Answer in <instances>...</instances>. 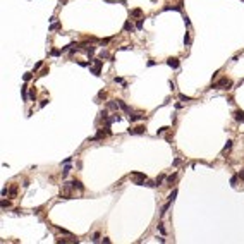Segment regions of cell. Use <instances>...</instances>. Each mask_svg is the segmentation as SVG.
<instances>
[{
    "mask_svg": "<svg viewBox=\"0 0 244 244\" xmlns=\"http://www.w3.org/2000/svg\"><path fill=\"white\" fill-rule=\"evenodd\" d=\"M78 65L79 67H89L91 65V60L89 62H86V60H78Z\"/></svg>",
    "mask_w": 244,
    "mask_h": 244,
    "instance_id": "24",
    "label": "cell"
},
{
    "mask_svg": "<svg viewBox=\"0 0 244 244\" xmlns=\"http://www.w3.org/2000/svg\"><path fill=\"white\" fill-rule=\"evenodd\" d=\"M145 114L143 112H132V114H129V120L131 122H137V120H145Z\"/></svg>",
    "mask_w": 244,
    "mask_h": 244,
    "instance_id": "4",
    "label": "cell"
},
{
    "mask_svg": "<svg viewBox=\"0 0 244 244\" xmlns=\"http://www.w3.org/2000/svg\"><path fill=\"white\" fill-rule=\"evenodd\" d=\"M95 50H96L95 47H88V48L84 50V52H86V55H88L89 59H91V57H93V53H95Z\"/></svg>",
    "mask_w": 244,
    "mask_h": 244,
    "instance_id": "23",
    "label": "cell"
},
{
    "mask_svg": "<svg viewBox=\"0 0 244 244\" xmlns=\"http://www.w3.org/2000/svg\"><path fill=\"white\" fill-rule=\"evenodd\" d=\"M2 208H10V201H7V199H2Z\"/></svg>",
    "mask_w": 244,
    "mask_h": 244,
    "instance_id": "34",
    "label": "cell"
},
{
    "mask_svg": "<svg viewBox=\"0 0 244 244\" xmlns=\"http://www.w3.org/2000/svg\"><path fill=\"white\" fill-rule=\"evenodd\" d=\"M167 65H168V67H172V69H179L181 62H179V59H177V57H168V59H167Z\"/></svg>",
    "mask_w": 244,
    "mask_h": 244,
    "instance_id": "6",
    "label": "cell"
},
{
    "mask_svg": "<svg viewBox=\"0 0 244 244\" xmlns=\"http://www.w3.org/2000/svg\"><path fill=\"white\" fill-rule=\"evenodd\" d=\"M179 163H181V158H176V160H174V163H172V165H174V167H177V165H179Z\"/></svg>",
    "mask_w": 244,
    "mask_h": 244,
    "instance_id": "47",
    "label": "cell"
},
{
    "mask_svg": "<svg viewBox=\"0 0 244 244\" xmlns=\"http://www.w3.org/2000/svg\"><path fill=\"white\" fill-rule=\"evenodd\" d=\"M62 53H64V52H62V48H52L50 50V57H60V55H62Z\"/></svg>",
    "mask_w": 244,
    "mask_h": 244,
    "instance_id": "17",
    "label": "cell"
},
{
    "mask_svg": "<svg viewBox=\"0 0 244 244\" xmlns=\"http://www.w3.org/2000/svg\"><path fill=\"white\" fill-rule=\"evenodd\" d=\"M131 17H134V19H141V17H143V9H139V7L132 9V10H131Z\"/></svg>",
    "mask_w": 244,
    "mask_h": 244,
    "instance_id": "12",
    "label": "cell"
},
{
    "mask_svg": "<svg viewBox=\"0 0 244 244\" xmlns=\"http://www.w3.org/2000/svg\"><path fill=\"white\" fill-rule=\"evenodd\" d=\"M89 72L95 74V76H100L101 74V67L100 65H89Z\"/></svg>",
    "mask_w": 244,
    "mask_h": 244,
    "instance_id": "13",
    "label": "cell"
},
{
    "mask_svg": "<svg viewBox=\"0 0 244 244\" xmlns=\"http://www.w3.org/2000/svg\"><path fill=\"white\" fill-rule=\"evenodd\" d=\"M212 88L213 89H232V79H229L227 76L218 78L215 83H212Z\"/></svg>",
    "mask_w": 244,
    "mask_h": 244,
    "instance_id": "1",
    "label": "cell"
},
{
    "mask_svg": "<svg viewBox=\"0 0 244 244\" xmlns=\"http://www.w3.org/2000/svg\"><path fill=\"white\" fill-rule=\"evenodd\" d=\"M172 205V201H168V203H167V205H163L162 206V212H160V215H162V217H163V215L167 213V210H168V206Z\"/></svg>",
    "mask_w": 244,
    "mask_h": 244,
    "instance_id": "25",
    "label": "cell"
},
{
    "mask_svg": "<svg viewBox=\"0 0 244 244\" xmlns=\"http://www.w3.org/2000/svg\"><path fill=\"white\" fill-rule=\"evenodd\" d=\"M129 48H132V47H129V45H124V47H120V50H129Z\"/></svg>",
    "mask_w": 244,
    "mask_h": 244,
    "instance_id": "50",
    "label": "cell"
},
{
    "mask_svg": "<svg viewBox=\"0 0 244 244\" xmlns=\"http://www.w3.org/2000/svg\"><path fill=\"white\" fill-rule=\"evenodd\" d=\"M57 230H59L60 234H65V235H71V232H69V230H65V229H60V227H57Z\"/></svg>",
    "mask_w": 244,
    "mask_h": 244,
    "instance_id": "36",
    "label": "cell"
},
{
    "mask_svg": "<svg viewBox=\"0 0 244 244\" xmlns=\"http://www.w3.org/2000/svg\"><path fill=\"white\" fill-rule=\"evenodd\" d=\"M237 174H239V179H241V181H244V168L241 170V172H237Z\"/></svg>",
    "mask_w": 244,
    "mask_h": 244,
    "instance_id": "45",
    "label": "cell"
},
{
    "mask_svg": "<svg viewBox=\"0 0 244 244\" xmlns=\"http://www.w3.org/2000/svg\"><path fill=\"white\" fill-rule=\"evenodd\" d=\"M48 29H50V31H57V29H60V22H53V24L50 26Z\"/></svg>",
    "mask_w": 244,
    "mask_h": 244,
    "instance_id": "27",
    "label": "cell"
},
{
    "mask_svg": "<svg viewBox=\"0 0 244 244\" xmlns=\"http://www.w3.org/2000/svg\"><path fill=\"white\" fill-rule=\"evenodd\" d=\"M176 198H177V189H174V191H172V193L168 194V201H174Z\"/></svg>",
    "mask_w": 244,
    "mask_h": 244,
    "instance_id": "28",
    "label": "cell"
},
{
    "mask_svg": "<svg viewBox=\"0 0 244 244\" xmlns=\"http://www.w3.org/2000/svg\"><path fill=\"white\" fill-rule=\"evenodd\" d=\"M158 230H160V232H162L163 235L167 234V230H165V227H163V224H158Z\"/></svg>",
    "mask_w": 244,
    "mask_h": 244,
    "instance_id": "35",
    "label": "cell"
},
{
    "mask_svg": "<svg viewBox=\"0 0 244 244\" xmlns=\"http://www.w3.org/2000/svg\"><path fill=\"white\" fill-rule=\"evenodd\" d=\"M98 57H100V59H108V60H110V57H112V55L108 53L107 50H100V53H98Z\"/></svg>",
    "mask_w": 244,
    "mask_h": 244,
    "instance_id": "18",
    "label": "cell"
},
{
    "mask_svg": "<svg viewBox=\"0 0 244 244\" xmlns=\"http://www.w3.org/2000/svg\"><path fill=\"white\" fill-rule=\"evenodd\" d=\"M232 145H234V141H232V139H227V143H225V146L222 148V151H220V155H222V156H225V153H227V151H230V148H232Z\"/></svg>",
    "mask_w": 244,
    "mask_h": 244,
    "instance_id": "11",
    "label": "cell"
},
{
    "mask_svg": "<svg viewBox=\"0 0 244 244\" xmlns=\"http://www.w3.org/2000/svg\"><path fill=\"white\" fill-rule=\"evenodd\" d=\"M129 177L132 179V182L136 186H145V182L148 181V177L143 172H132V174H129Z\"/></svg>",
    "mask_w": 244,
    "mask_h": 244,
    "instance_id": "2",
    "label": "cell"
},
{
    "mask_svg": "<svg viewBox=\"0 0 244 244\" xmlns=\"http://www.w3.org/2000/svg\"><path fill=\"white\" fill-rule=\"evenodd\" d=\"M67 184L71 186V189H72V191H76V189H78V191H81V193L84 191V186L81 184L79 181H76V179H74V181H71V182H67Z\"/></svg>",
    "mask_w": 244,
    "mask_h": 244,
    "instance_id": "5",
    "label": "cell"
},
{
    "mask_svg": "<svg viewBox=\"0 0 244 244\" xmlns=\"http://www.w3.org/2000/svg\"><path fill=\"white\" fill-rule=\"evenodd\" d=\"M98 98H107V91H105V89H101V91L98 93Z\"/></svg>",
    "mask_w": 244,
    "mask_h": 244,
    "instance_id": "39",
    "label": "cell"
},
{
    "mask_svg": "<svg viewBox=\"0 0 244 244\" xmlns=\"http://www.w3.org/2000/svg\"><path fill=\"white\" fill-rule=\"evenodd\" d=\"M71 160H72V158H71V156H67V158H65V160H64L62 163H64V165H65V163H71Z\"/></svg>",
    "mask_w": 244,
    "mask_h": 244,
    "instance_id": "48",
    "label": "cell"
},
{
    "mask_svg": "<svg viewBox=\"0 0 244 244\" xmlns=\"http://www.w3.org/2000/svg\"><path fill=\"white\" fill-rule=\"evenodd\" d=\"M47 103H48V100H41V103H40V107L43 108V107H47Z\"/></svg>",
    "mask_w": 244,
    "mask_h": 244,
    "instance_id": "44",
    "label": "cell"
},
{
    "mask_svg": "<svg viewBox=\"0 0 244 244\" xmlns=\"http://www.w3.org/2000/svg\"><path fill=\"white\" fill-rule=\"evenodd\" d=\"M163 12H167V10H177V12H182V2H179L177 5H163Z\"/></svg>",
    "mask_w": 244,
    "mask_h": 244,
    "instance_id": "10",
    "label": "cell"
},
{
    "mask_svg": "<svg viewBox=\"0 0 244 244\" xmlns=\"http://www.w3.org/2000/svg\"><path fill=\"white\" fill-rule=\"evenodd\" d=\"M117 103H119V108H120L122 112H126L127 115H129V114H132V108L129 107L126 101H122V100H117Z\"/></svg>",
    "mask_w": 244,
    "mask_h": 244,
    "instance_id": "8",
    "label": "cell"
},
{
    "mask_svg": "<svg viewBox=\"0 0 244 244\" xmlns=\"http://www.w3.org/2000/svg\"><path fill=\"white\" fill-rule=\"evenodd\" d=\"M170 89H172V91H176V83H174V81H170Z\"/></svg>",
    "mask_w": 244,
    "mask_h": 244,
    "instance_id": "46",
    "label": "cell"
},
{
    "mask_svg": "<svg viewBox=\"0 0 244 244\" xmlns=\"http://www.w3.org/2000/svg\"><path fill=\"white\" fill-rule=\"evenodd\" d=\"M47 74H48V67H43V69H41V72H40V76L43 78V76H47Z\"/></svg>",
    "mask_w": 244,
    "mask_h": 244,
    "instance_id": "38",
    "label": "cell"
},
{
    "mask_svg": "<svg viewBox=\"0 0 244 244\" xmlns=\"http://www.w3.org/2000/svg\"><path fill=\"white\" fill-rule=\"evenodd\" d=\"M184 22H186V26H187V28L191 26V21H189V17H187V16H184Z\"/></svg>",
    "mask_w": 244,
    "mask_h": 244,
    "instance_id": "41",
    "label": "cell"
},
{
    "mask_svg": "<svg viewBox=\"0 0 244 244\" xmlns=\"http://www.w3.org/2000/svg\"><path fill=\"white\" fill-rule=\"evenodd\" d=\"M176 179H177V172H172V174H170V176H167V184L168 186H172L174 184V182H176Z\"/></svg>",
    "mask_w": 244,
    "mask_h": 244,
    "instance_id": "14",
    "label": "cell"
},
{
    "mask_svg": "<svg viewBox=\"0 0 244 244\" xmlns=\"http://www.w3.org/2000/svg\"><path fill=\"white\" fill-rule=\"evenodd\" d=\"M127 132H129L131 136H136V134H145V132H146V127H145V126H136V127L127 129Z\"/></svg>",
    "mask_w": 244,
    "mask_h": 244,
    "instance_id": "3",
    "label": "cell"
},
{
    "mask_svg": "<svg viewBox=\"0 0 244 244\" xmlns=\"http://www.w3.org/2000/svg\"><path fill=\"white\" fill-rule=\"evenodd\" d=\"M22 79H24L26 83H28V81H31V79H33V72H26V74L22 76Z\"/></svg>",
    "mask_w": 244,
    "mask_h": 244,
    "instance_id": "30",
    "label": "cell"
},
{
    "mask_svg": "<svg viewBox=\"0 0 244 244\" xmlns=\"http://www.w3.org/2000/svg\"><path fill=\"white\" fill-rule=\"evenodd\" d=\"M114 83H119V84H126L122 78H114Z\"/></svg>",
    "mask_w": 244,
    "mask_h": 244,
    "instance_id": "40",
    "label": "cell"
},
{
    "mask_svg": "<svg viewBox=\"0 0 244 244\" xmlns=\"http://www.w3.org/2000/svg\"><path fill=\"white\" fill-rule=\"evenodd\" d=\"M241 2H244V0H241Z\"/></svg>",
    "mask_w": 244,
    "mask_h": 244,
    "instance_id": "51",
    "label": "cell"
},
{
    "mask_svg": "<svg viewBox=\"0 0 244 244\" xmlns=\"http://www.w3.org/2000/svg\"><path fill=\"white\" fill-rule=\"evenodd\" d=\"M146 65H148V67H153V65H156V62H155V60H148Z\"/></svg>",
    "mask_w": 244,
    "mask_h": 244,
    "instance_id": "43",
    "label": "cell"
},
{
    "mask_svg": "<svg viewBox=\"0 0 244 244\" xmlns=\"http://www.w3.org/2000/svg\"><path fill=\"white\" fill-rule=\"evenodd\" d=\"M237 181H239V174H234V176L230 177V186L235 187V186H237Z\"/></svg>",
    "mask_w": 244,
    "mask_h": 244,
    "instance_id": "20",
    "label": "cell"
},
{
    "mask_svg": "<svg viewBox=\"0 0 244 244\" xmlns=\"http://www.w3.org/2000/svg\"><path fill=\"white\" fill-rule=\"evenodd\" d=\"M41 64H43V62H38V64H36V65H34V71H38V69L41 67Z\"/></svg>",
    "mask_w": 244,
    "mask_h": 244,
    "instance_id": "49",
    "label": "cell"
},
{
    "mask_svg": "<svg viewBox=\"0 0 244 244\" xmlns=\"http://www.w3.org/2000/svg\"><path fill=\"white\" fill-rule=\"evenodd\" d=\"M165 179H167V176H165V174H160V176H158V177H156V179H155L156 186H162V182H163Z\"/></svg>",
    "mask_w": 244,
    "mask_h": 244,
    "instance_id": "19",
    "label": "cell"
},
{
    "mask_svg": "<svg viewBox=\"0 0 244 244\" xmlns=\"http://www.w3.org/2000/svg\"><path fill=\"white\" fill-rule=\"evenodd\" d=\"M234 119H235V122H239V124H244V112L241 110V108H237V110H234Z\"/></svg>",
    "mask_w": 244,
    "mask_h": 244,
    "instance_id": "7",
    "label": "cell"
},
{
    "mask_svg": "<svg viewBox=\"0 0 244 244\" xmlns=\"http://www.w3.org/2000/svg\"><path fill=\"white\" fill-rule=\"evenodd\" d=\"M179 100H181V101H186V103H187V101H193V98H191V96H186L184 93H179Z\"/></svg>",
    "mask_w": 244,
    "mask_h": 244,
    "instance_id": "21",
    "label": "cell"
},
{
    "mask_svg": "<svg viewBox=\"0 0 244 244\" xmlns=\"http://www.w3.org/2000/svg\"><path fill=\"white\" fill-rule=\"evenodd\" d=\"M167 131H168V127H160V129L156 131V136H162V134H163V132H167Z\"/></svg>",
    "mask_w": 244,
    "mask_h": 244,
    "instance_id": "31",
    "label": "cell"
},
{
    "mask_svg": "<svg viewBox=\"0 0 244 244\" xmlns=\"http://www.w3.org/2000/svg\"><path fill=\"white\" fill-rule=\"evenodd\" d=\"M91 242H100V234H98V232H96V234H95V235H93V239H91Z\"/></svg>",
    "mask_w": 244,
    "mask_h": 244,
    "instance_id": "37",
    "label": "cell"
},
{
    "mask_svg": "<svg viewBox=\"0 0 244 244\" xmlns=\"http://www.w3.org/2000/svg\"><path fill=\"white\" fill-rule=\"evenodd\" d=\"M21 96H22L24 101H28V86H26V84L21 86Z\"/></svg>",
    "mask_w": 244,
    "mask_h": 244,
    "instance_id": "16",
    "label": "cell"
},
{
    "mask_svg": "<svg viewBox=\"0 0 244 244\" xmlns=\"http://www.w3.org/2000/svg\"><path fill=\"white\" fill-rule=\"evenodd\" d=\"M107 108H110V110H115V112H117V108H119L117 100H110V101L107 103Z\"/></svg>",
    "mask_w": 244,
    "mask_h": 244,
    "instance_id": "15",
    "label": "cell"
},
{
    "mask_svg": "<svg viewBox=\"0 0 244 244\" xmlns=\"http://www.w3.org/2000/svg\"><path fill=\"white\" fill-rule=\"evenodd\" d=\"M136 29H137V31H141V29H143V17L136 21Z\"/></svg>",
    "mask_w": 244,
    "mask_h": 244,
    "instance_id": "29",
    "label": "cell"
},
{
    "mask_svg": "<svg viewBox=\"0 0 244 244\" xmlns=\"http://www.w3.org/2000/svg\"><path fill=\"white\" fill-rule=\"evenodd\" d=\"M184 45H186V47L191 45V33H186V34H184Z\"/></svg>",
    "mask_w": 244,
    "mask_h": 244,
    "instance_id": "22",
    "label": "cell"
},
{
    "mask_svg": "<svg viewBox=\"0 0 244 244\" xmlns=\"http://www.w3.org/2000/svg\"><path fill=\"white\" fill-rule=\"evenodd\" d=\"M124 31H126V33H134V31H136V24H132V21L127 19L126 22H124Z\"/></svg>",
    "mask_w": 244,
    "mask_h": 244,
    "instance_id": "9",
    "label": "cell"
},
{
    "mask_svg": "<svg viewBox=\"0 0 244 244\" xmlns=\"http://www.w3.org/2000/svg\"><path fill=\"white\" fill-rule=\"evenodd\" d=\"M29 98H31V100H36V89H34V88H31V91H29Z\"/></svg>",
    "mask_w": 244,
    "mask_h": 244,
    "instance_id": "32",
    "label": "cell"
},
{
    "mask_svg": "<svg viewBox=\"0 0 244 244\" xmlns=\"http://www.w3.org/2000/svg\"><path fill=\"white\" fill-rule=\"evenodd\" d=\"M145 186H146V187H156V182H153V181H146Z\"/></svg>",
    "mask_w": 244,
    "mask_h": 244,
    "instance_id": "33",
    "label": "cell"
},
{
    "mask_svg": "<svg viewBox=\"0 0 244 244\" xmlns=\"http://www.w3.org/2000/svg\"><path fill=\"white\" fill-rule=\"evenodd\" d=\"M71 170H72V167L65 163V167H64V170H62V176L65 177V176H67V174H69V172H71Z\"/></svg>",
    "mask_w": 244,
    "mask_h": 244,
    "instance_id": "26",
    "label": "cell"
},
{
    "mask_svg": "<svg viewBox=\"0 0 244 244\" xmlns=\"http://www.w3.org/2000/svg\"><path fill=\"white\" fill-rule=\"evenodd\" d=\"M110 40H112V38H105V40H101L100 43H101V45H108V43H110Z\"/></svg>",
    "mask_w": 244,
    "mask_h": 244,
    "instance_id": "42",
    "label": "cell"
}]
</instances>
